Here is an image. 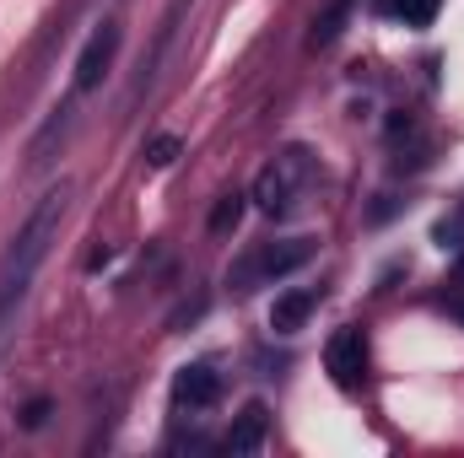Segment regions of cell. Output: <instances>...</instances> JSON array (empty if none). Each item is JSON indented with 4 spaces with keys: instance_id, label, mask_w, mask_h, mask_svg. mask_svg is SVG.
I'll use <instances>...</instances> for the list:
<instances>
[{
    "instance_id": "obj_8",
    "label": "cell",
    "mask_w": 464,
    "mask_h": 458,
    "mask_svg": "<svg viewBox=\"0 0 464 458\" xmlns=\"http://www.w3.org/2000/svg\"><path fill=\"white\" fill-rule=\"evenodd\" d=\"M314 308H319V291H286V297H276V308H270V329L297 335Z\"/></svg>"
},
{
    "instance_id": "obj_9",
    "label": "cell",
    "mask_w": 464,
    "mask_h": 458,
    "mask_svg": "<svg viewBox=\"0 0 464 458\" xmlns=\"http://www.w3.org/2000/svg\"><path fill=\"white\" fill-rule=\"evenodd\" d=\"M438 5H443V0H389V11H394L405 27H432V22H438Z\"/></svg>"
},
{
    "instance_id": "obj_2",
    "label": "cell",
    "mask_w": 464,
    "mask_h": 458,
    "mask_svg": "<svg viewBox=\"0 0 464 458\" xmlns=\"http://www.w3.org/2000/svg\"><path fill=\"white\" fill-rule=\"evenodd\" d=\"M314 259V243L308 237H286V243H259L237 270H232V286L237 291H248V286H259V281H281V275H292V270H303Z\"/></svg>"
},
{
    "instance_id": "obj_7",
    "label": "cell",
    "mask_w": 464,
    "mask_h": 458,
    "mask_svg": "<svg viewBox=\"0 0 464 458\" xmlns=\"http://www.w3.org/2000/svg\"><path fill=\"white\" fill-rule=\"evenodd\" d=\"M265 432H270V410L259 399L243 405V415L232 421V432H227V453H259L265 448Z\"/></svg>"
},
{
    "instance_id": "obj_4",
    "label": "cell",
    "mask_w": 464,
    "mask_h": 458,
    "mask_svg": "<svg viewBox=\"0 0 464 458\" xmlns=\"http://www.w3.org/2000/svg\"><path fill=\"white\" fill-rule=\"evenodd\" d=\"M217 399H222V372L211 361H195L173 377V405L179 410H211Z\"/></svg>"
},
{
    "instance_id": "obj_13",
    "label": "cell",
    "mask_w": 464,
    "mask_h": 458,
    "mask_svg": "<svg viewBox=\"0 0 464 458\" xmlns=\"http://www.w3.org/2000/svg\"><path fill=\"white\" fill-rule=\"evenodd\" d=\"M454 313H459V319H464V297H454Z\"/></svg>"
},
{
    "instance_id": "obj_11",
    "label": "cell",
    "mask_w": 464,
    "mask_h": 458,
    "mask_svg": "<svg viewBox=\"0 0 464 458\" xmlns=\"http://www.w3.org/2000/svg\"><path fill=\"white\" fill-rule=\"evenodd\" d=\"M173 157H179V135H157V140L146 146V162H151V167H168Z\"/></svg>"
},
{
    "instance_id": "obj_1",
    "label": "cell",
    "mask_w": 464,
    "mask_h": 458,
    "mask_svg": "<svg viewBox=\"0 0 464 458\" xmlns=\"http://www.w3.org/2000/svg\"><path fill=\"white\" fill-rule=\"evenodd\" d=\"M65 205H71V184L49 189V195L33 205V216L22 222V232L11 237V248H5V259H0V329H5L11 313L22 308V297H27L38 264L49 259V248H54V237H60V222H65Z\"/></svg>"
},
{
    "instance_id": "obj_10",
    "label": "cell",
    "mask_w": 464,
    "mask_h": 458,
    "mask_svg": "<svg viewBox=\"0 0 464 458\" xmlns=\"http://www.w3.org/2000/svg\"><path fill=\"white\" fill-rule=\"evenodd\" d=\"M237 216H243V195H222V205L211 211V232H217V237H227V232L237 227Z\"/></svg>"
},
{
    "instance_id": "obj_12",
    "label": "cell",
    "mask_w": 464,
    "mask_h": 458,
    "mask_svg": "<svg viewBox=\"0 0 464 458\" xmlns=\"http://www.w3.org/2000/svg\"><path fill=\"white\" fill-rule=\"evenodd\" d=\"M44 415H49V405H44V399H33V405H27V415H22V421H27V426H44Z\"/></svg>"
},
{
    "instance_id": "obj_3",
    "label": "cell",
    "mask_w": 464,
    "mask_h": 458,
    "mask_svg": "<svg viewBox=\"0 0 464 458\" xmlns=\"http://www.w3.org/2000/svg\"><path fill=\"white\" fill-rule=\"evenodd\" d=\"M303 184H308V151H281V157L254 178V205H259L265 216H281V211H292V200H297Z\"/></svg>"
},
{
    "instance_id": "obj_6",
    "label": "cell",
    "mask_w": 464,
    "mask_h": 458,
    "mask_svg": "<svg viewBox=\"0 0 464 458\" xmlns=\"http://www.w3.org/2000/svg\"><path fill=\"white\" fill-rule=\"evenodd\" d=\"M324 367L335 372L341 388H356V383H362V367H367V340H362V329H341L335 340L324 345Z\"/></svg>"
},
{
    "instance_id": "obj_5",
    "label": "cell",
    "mask_w": 464,
    "mask_h": 458,
    "mask_svg": "<svg viewBox=\"0 0 464 458\" xmlns=\"http://www.w3.org/2000/svg\"><path fill=\"white\" fill-rule=\"evenodd\" d=\"M119 54V27L114 22H103L92 38H87V49H82V60H76V92H92L103 76H109V65H114Z\"/></svg>"
}]
</instances>
